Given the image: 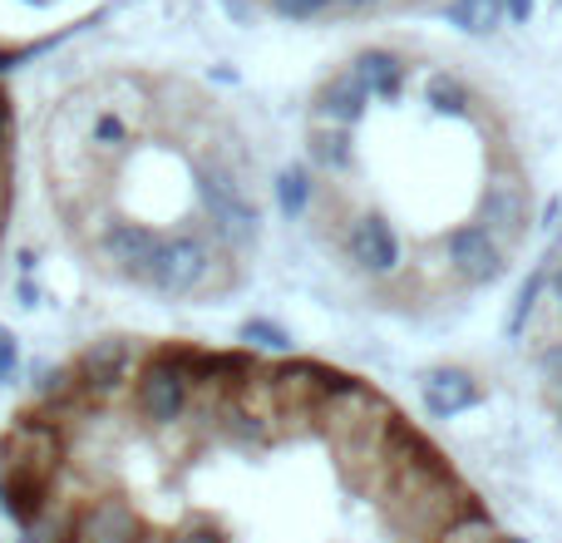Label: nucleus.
Instances as JSON below:
<instances>
[{
    "label": "nucleus",
    "instance_id": "nucleus-10",
    "mask_svg": "<svg viewBox=\"0 0 562 543\" xmlns=\"http://www.w3.org/2000/svg\"><path fill=\"white\" fill-rule=\"evenodd\" d=\"M360 164L356 154V134L350 129H330V124H311L306 134V168L321 178H350Z\"/></svg>",
    "mask_w": 562,
    "mask_h": 543
},
{
    "label": "nucleus",
    "instance_id": "nucleus-1",
    "mask_svg": "<svg viewBox=\"0 0 562 543\" xmlns=\"http://www.w3.org/2000/svg\"><path fill=\"white\" fill-rule=\"evenodd\" d=\"M30 164L69 257L158 307L237 291L262 247L257 158L188 79L144 69L79 79L45 109Z\"/></svg>",
    "mask_w": 562,
    "mask_h": 543
},
{
    "label": "nucleus",
    "instance_id": "nucleus-6",
    "mask_svg": "<svg viewBox=\"0 0 562 543\" xmlns=\"http://www.w3.org/2000/svg\"><path fill=\"white\" fill-rule=\"evenodd\" d=\"M415 396H419V410H425L429 420H459V415H469V410H479L488 400V390H484V380L474 376L469 366H425L415 376Z\"/></svg>",
    "mask_w": 562,
    "mask_h": 543
},
{
    "label": "nucleus",
    "instance_id": "nucleus-9",
    "mask_svg": "<svg viewBox=\"0 0 562 543\" xmlns=\"http://www.w3.org/2000/svg\"><path fill=\"white\" fill-rule=\"evenodd\" d=\"M15 178H20V114L5 79H0V243H5L10 213H15V188H20Z\"/></svg>",
    "mask_w": 562,
    "mask_h": 543
},
{
    "label": "nucleus",
    "instance_id": "nucleus-22",
    "mask_svg": "<svg viewBox=\"0 0 562 543\" xmlns=\"http://www.w3.org/2000/svg\"><path fill=\"white\" fill-rule=\"evenodd\" d=\"M558 297V307H562V263H553V287H548Z\"/></svg>",
    "mask_w": 562,
    "mask_h": 543
},
{
    "label": "nucleus",
    "instance_id": "nucleus-18",
    "mask_svg": "<svg viewBox=\"0 0 562 543\" xmlns=\"http://www.w3.org/2000/svg\"><path fill=\"white\" fill-rule=\"evenodd\" d=\"M538 376H543V386L562 396V341H548L543 351H538Z\"/></svg>",
    "mask_w": 562,
    "mask_h": 543
},
{
    "label": "nucleus",
    "instance_id": "nucleus-15",
    "mask_svg": "<svg viewBox=\"0 0 562 543\" xmlns=\"http://www.w3.org/2000/svg\"><path fill=\"white\" fill-rule=\"evenodd\" d=\"M243 346L247 351H257V356H267V361H281V356H296V341H291V331L286 326H277V321H267V317H252V321H243Z\"/></svg>",
    "mask_w": 562,
    "mask_h": 543
},
{
    "label": "nucleus",
    "instance_id": "nucleus-23",
    "mask_svg": "<svg viewBox=\"0 0 562 543\" xmlns=\"http://www.w3.org/2000/svg\"><path fill=\"white\" fill-rule=\"evenodd\" d=\"M553 415H558V430H562V396H553Z\"/></svg>",
    "mask_w": 562,
    "mask_h": 543
},
{
    "label": "nucleus",
    "instance_id": "nucleus-8",
    "mask_svg": "<svg viewBox=\"0 0 562 543\" xmlns=\"http://www.w3.org/2000/svg\"><path fill=\"white\" fill-rule=\"evenodd\" d=\"M350 75L366 85L370 104H395L405 95V79H409V59L390 45H370L350 59Z\"/></svg>",
    "mask_w": 562,
    "mask_h": 543
},
{
    "label": "nucleus",
    "instance_id": "nucleus-21",
    "mask_svg": "<svg viewBox=\"0 0 562 543\" xmlns=\"http://www.w3.org/2000/svg\"><path fill=\"white\" fill-rule=\"evenodd\" d=\"M390 5V0H340V10H350V15H366V10H380Z\"/></svg>",
    "mask_w": 562,
    "mask_h": 543
},
{
    "label": "nucleus",
    "instance_id": "nucleus-24",
    "mask_svg": "<svg viewBox=\"0 0 562 543\" xmlns=\"http://www.w3.org/2000/svg\"><path fill=\"white\" fill-rule=\"evenodd\" d=\"M504 543H524V539H504Z\"/></svg>",
    "mask_w": 562,
    "mask_h": 543
},
{
    "label": "nucleus",
    "instance_id": "nucleus-2",
    "mask_svg": "<svg viewBox=\"0 0 562 543\" xmlns=\"http://www.w3.org/2000/svg\"><path fill=\"white\" fill-rule=\"evenodd\" d=\"M375 499L390 534L405 543H435L464 509L479 505L464 479L454 475V465L435 445H425L409 425L395 435L385 465H380Z\"/></svg>",
    "mask_w": 562,
    "mask_h": 543
},
{
    "label": "nucleus",
    "instance_id": "nucleus-3",
    "mask_svg": "<svg viewBox=\"0 0 562 543\" xmlns=\"http://www.w3.org/2000/svg\"><path fill=\"white\" fill-rule=\"evenodd\" d=\"M340 253L346 263L360 272L375 287H390V281L405 277V243H400L395 223H390L380 208H360L346 228H340Z\"/></svg>",
    "mask_w": 562,
    "mask_h": 543
},
{
    "label": "nucleus",
    "instance_id": "nucleus-20",
    "mask_svg": "<svg viewBox=\"0 0 562 543\" xmlns=\"http://www.w3.org/2000/svg\"><path fill=\"white\" fill-rule=\"evenodd\" d=\"M558 218H562V198H553V203L543 208V218H538V228H543V233H558V228H562Z\"/></svg>",
    "mask_w": 562,
    "mask_h": 543
},
{
    "label": "nucleus",
    "instance_id": "nucleus-4",
    "mask_svg": "<svg viewBox=\"0 0 562 543\" xmlns=\"http://www.w3.org/2000/svg\"><path fill=\"white\" fill-rule=\"evenodd\" d=\"M474 223L484 228L488 237H498L508 253H514V247L524 243L528 233H533V193H528L524 174H518L514 164L488 168L484 188H479V213H474Z\"/></svg>",
    "mask_w": 562,
    "mask_h": 543
},
{
    "label": "nucleus",
    "instance_id": "nucleus-12",
    "mask_svg": "<svg viewBox=\"0 0 562 543\" xmlns=\"http://www.w3.org/2000/svg\"><path fill=\"white\" fill-rule=\"evenodd\" d=\"M272 203L281 213V223H301L316 208V174L306 164H286L272 178Z\"/></svg>",
    "mask_w": 562,
    "mask_h": 543
},
{
    "label": "nucleus",
    "instance_id": "nucleus-25",
    "mask_svg": "<svg viewBox=\"0 0 562 543\" xmlns=\"http://www.w3.org/2000/svg\"><path fill=\"white\" fill-rule=\"evenodd\" d=\"M484 543H504V539H484Z\"/></svg>",
    "mask_w": 562,
    "mask_h": 543
},
{
    "label": "nucleus",
    "instance_id": "nucleus-17",
    "mask_svg": "<svg viewBox=\"0 0 562 543\" xmlns=\"http://www.w3.org/2000/svg\"><path fill=\"white\" fill-rule=\"evenodd\" d=\"M267 10L291 25H311V20H326L330 10H340V0H267Z\"/></svg>",
    "mask_w": 562,
    "mask_h": 543
},
{
    "label": "nucleus",
    "instance_id": "nucleus-7",
    "mask_svg": "<svg viewBox=\"0 0 562 543\" xmlns=\"http://www.w3.org/2000/svg\"><path fill=\"white\" fill-rule=\"evenodd\" d=\"M366 114H370V95H366V85L350 75V65L326 75L321 89L311 95V124H330V129H350V134H356V124Z\"/></svg>",
    "mask_w": 562,
    "mask_h": 543
},
{
    "label": "nucleus",
    "instance_id": "nucleus-5",
    "mask_svg": "<svg viewBox=\"0 0 562 543\" xmlns=\"http://www.w3.org/2000/svg\"><path fill=\"white\" fill-rule=\"evenodd\" d=\"M439 253H445L449 277L469 291H484V287H494V281L508 277V247L498 243V237H488L474 218L449 228V233L439 237Z\"/></svg>",
    "mask_w": 562,
    "mask_h": 543
},
{
    "label": "nucleus",
    "instance_id": "nucleus-13",
    "mask_svg": "<svg viewBox=\"0 0 562 543\" xmlns=\"http://www.w3.org/2000/svg\"><path fill=\"white\" fill-rule=\"evenodd\" d=\"M419 99L429 104V114L439 119H474V89L464 85L459 75H449V69H435V75L425 79V89H419Z\"/></svg>",
    "mask_w": 562,
    "mask_h": 543
},
{
    "label": "nucleus",
    "instance_id": "nucleus-11",
    "mask_svg": "<svg viewBox=\"0 0 562 543\" xmlns=\"http://www.w3.org/2000/svg\"><path fill=\"white\" fill-rule=\"evenodd\" d=\"M553 263H558L553 253L538 257L533 272L524 277V287H518L514 307H508V321H504V336H508V341H524V336H528V326H533L538 307L548 301V287H553Z\"/></svg>",
    "mask_w": 562,
    "mask_h": 543
},
{
    "label": "nucleus",
    "instance_id": "nucleus-14",
    "mask_svg": "<svg viewBox=\"0 0 562 543\" xmlns=\"http://www.w3.org/2000/svg\"><path fill=\"white\" fill-rule=\"evenodd\" d=\"M439 15L459 30V35H494L504 25V0H445Z\"/></svg>",
    "mask_w": 562,
    "mask_h": 543
},
{
    "label": "nucleus",
    "instance_id": "nucleus-19",
    "mask_svg": "<svg viewBox=\"0 0 562 543\" xmlns=\"http://www.w3.org/2000/svg\"><path fill=\"white\" fill-rule=\"evenodd\" d=\"M538 10V0H504V20L508 25H528Z\"/></svg>",
    "mask_w": 562,
    "mask_h": 543
},
{
    "label": "nucleus",
    "instance_id": "nucleus-16",
    "mask_svg": "<svg viewBox=\"0 0 562 543\" xmlns=\"http://www.w3.org/2000/svg\"><path fill=\"white\" fill-rule=\"evenodd\" d=\"M484 539H498L494 534V519H488L484 505H474V509H464V514H459L435 543H484Z\"/></svg>",
    "mask_w": 562,
    "mask_h": 543
}]
</instances>
